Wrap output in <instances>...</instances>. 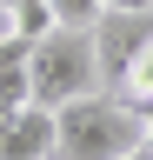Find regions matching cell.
<instances>
[{
	"label": "cell",
	"instance_id": "1",
	"mask_svg": "<svg viewBox=\"0 0 153 160\" xmlns=\"http://www.w3.org/2000/svg\"><path fill=\"white\" fill-rule=\"evenodd\" d=\"M146 120L120 93H80L67 107H53V160H127L146 147Z\"/></svg>",
	"mask_w": 153,
	"mask_h": 160
},
{
	"label": "cell",
	"instance_id": "2",
	"mask_svg": "<svg viewBox=\"0 0 153 160\" xmlns=\"http://www.w3.org/2000/svg\"><path fill=\"white\" fill-rule=\"evenodd\" d=\"M27 87H33V107H67L100 87V53H93V33L80 27H53L27 47Z\"/></svg>",
	"mask_w": 153,
	"mask_h": 160
},
{
	"label": "cell",
	"instance_id": "3",
	"mask_svg": "<svg viewBox=\"0 0 153 160\" xmlns=\"http://www.w3.org/2000/svg\"><path fill=\"white\" fill-rule=\"evenodd\" d=\"M146 40H153L146 13H100V27H93V53H100V80H107V87L127 80L133 53H140Z\"/></svg>",
	"mask_w": 153,
	"mask_h": 160
},
{
	"label": "cell",
	"instance_id": "4",
	"mask_svg": "<svg viewBox=\"0 0 153 160\" xmlns=\"http://www.w3.org/2000/svg\"><path fill=\"white\" fill-rule=\"evenodd\" d=\"M0 160H53V107H27L7 120L0 133Z\"/></svg>",
	"mask_w": 153,
	"mask_h": 160
},
{
	"label": "cell",
	"instance_id": "5",
	"mask_svg": "<svg viewBox=\"0 0 153 160\" xmlns=\"http://www.w3.org/2000/svg\"><path fill=\"white\" fill-rule=\"evenodd\" d=\"M27 47L33 40H20V33L0 40V107H27L33 100V87H27Z\"/></svg>",
	"mask_w": 153,
	"mask_h": 160
},
{
	"label": "cell",
	"instance_id": "6",
	"mask_svg": "<svg viewBox=\"0 0 153 160\" xmlns=\"http://www.w3.org/2000/svg\"><path fill=\"white\" fill-rule=\"evenodd\" d=\"M120 100H133L140 113H153V40L133 53V67H127V80H120Z\"/></svg>",
	"mask_w": 153,
	"mask_h": 160
},
{
	"label": "cell",
	"instance_id": "7",
	"mask_svg": "<svg viewBox=\"0 0 153 160\" xmlns=\"http://www.w3.org/2000/svg\"><path fill=\"white\" fill-rule=\"evenodd\" d=\"M0 7H7V20H13V33H20V40L53 33V7H47V0H0Z\"/></svg>",
	"mask_w": 153,
	"mask_h": 160
},
{
	"label": "cell",
	"instance_id": "8",
	"mask_svg": "<svg viewBox=\"0 0 153 160\" xmlns=\"http://www.w3.org/2000/svg\"><path fill=\"white\" fill-rule=\"evenodd\" d=\"M47 7H53V27H80V33L100 27V0H47Z\"/></svg>",
	"mask_w": 153,
	"mask_h": 160
},
{
	"label": "cell",
	"instance_id": "9",
	"mask_svg": "<svg viewBox=\"0 0 153 160\" xmlns=\"http://www.w3.org/2000/svg\"><path fill=\"white\" fill-rule=\"evenodd\" d=\"M100 13H153V0H100Z\"/></svg>",
	"mask_w": 153,
	"mask_h": 160
},
{
	"label": "cell",
	"instance_id": "10",
	"mask_svg": "<svg viewBox=\"0 0 153 160\" xmlns=\"http://www.w3.org/2000/svg\"><path fill=\"white\" fill-rule=\"evenodd\" d=\"M7 33H13V20H7V7H0V40H7Z\"/></svg>",
	"mask_w": 153,
	"mask_h": 160
},
{
	"label": "cell",
	"instance_id": "11",
	"mask_svg": "<svg viewBox=\"0 0 153 160\" xmlns=\"http://www.w3.org/2000/svg\"><path fill=\"white\" fill-rule=\"evenodd\" d=\"M127 160H153V147H133V153H127Z\"/></svg>",
	"mask_w": 153,
	"mask_h": 160
},
{
	"label": "cell",
	"instance_id": "12",
	"mask_svg": "<svg viewBox=\"0 0 153 160\" xmlns=\"http://www.w3.org/2000/svg\"><path fill=\"white\" fill-rule=\"evenodd\" d=\"M146 147H153V120H146Z\"/></svg>",
	"mask_w": 153,
	"mask_h": 160
}]
</instances>
